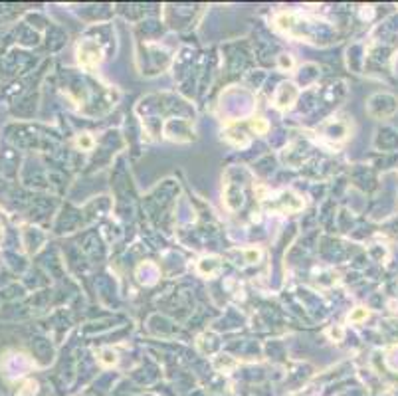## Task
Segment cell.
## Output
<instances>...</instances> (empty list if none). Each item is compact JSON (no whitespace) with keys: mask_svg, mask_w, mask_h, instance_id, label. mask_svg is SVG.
Wrapping results in <instances>:
<instances>
[{"mask_svg":"<svg viewBox=\"0 0 398 396\" xmlns=\"http://www.w3.org/2000/svg\"><path fill=\"white\" fill-rule=\"evenodd\" d=\"M77 60H79L81 66L91 68V66L99 64L101 52H99V48H97L93 42H81L79 48H77Z\"/></svg>","mask_w":398,"mask_h":396,"instance_id":"cell-1","label":"cell"},{"mask_svg":"<svg viewBox=\"0 0 398 396\" xmlns=\"http://www.w3.org/2000/svg\"><path fill=\"white\" fill-rule=\"evenodd\" d=\"M77 145L83 147V149H91V147H93V141H91L89 135H81V137L77 139Z\"/></svg>","mask_w":398,"mask_h":396,"instance_id":"cell-3","label":"cell"},{"mask_svg":"<svg viewBox=\"0 0 398 396\" xmlns=\"http://www.w3.org/2000/svg\"><path fill=\"white\" fill-rule=\"evenodd\" d=\"M257 255H259V252H257V250H250V252H248V257H250V261H252L253 257H257Z\"/></svg>","mask_w":398,"mask_h":396,"instance_id":"cell-5","label":"cell"},{"mask_svg":"<svg viewBox=\"0 0 398 396\" xmlns=\"http://www.w3.org/2000/svg\"><path fill=\"white\" fill-rule=\"evenodd\" d=\"M250 129L261 135V133H265V131H268V121L261 119V117H253V119L250 121Z\"/></svg>","mask_w":398,"mask_h":396,"instance_id":"cell-2","label":"cell"},{"mask_svg":"<svg viewBox=\"0 0 398 396\" xmlns=\"http://www.w3.org/2000/svg\"><path fill=\"white\" fill-rule=\"evenodd\" d=\"M362 317H364V311H357V313L351 315V321H359V319H362Z\"/></svg>","mask_w":398,"mask_h":396,"instance_id":"cell-4","label":"cell"}]
</instances>
